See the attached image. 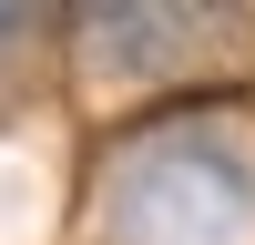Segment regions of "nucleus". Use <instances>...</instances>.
I'll use <instances>...</instances> for the list:
<instances>
[{"label":"nucleus","mask_w":255,"mask_h":245,"mask_svg":"<svg viewBox=\"0 0 255 245\" xmlns=\"http://www.w3.org/2000/svg\"><path fill=\"white\" fill-rule=\"evenodd\" d=\"M102 225L123 245H235L255 225V153L225 122H163L113 153Z\"/></svg>","instance_id":"f257e3e1"},{"label":"nucleus","mask_w":255,"mask_h":245,"mask_svg":"<svg viewBox=\"0 0 255 245\" xmlns=\"http://www.w3.org/2000/svg\"><path fill=\"white\" fill-rule=\"evenodd\" d=\"M245 0H82V51L113 82H153V72H194L235 41Z\"/></svg>","instance_id":"f03ea898"},{"label":"nucleus","mask_w":255,"mask_h":245,"mask_svg":"<svg viewBox=\"0 0 255 245\" xmlns=\"http://www.w3.org/2000/svg\"><path fill=\"white\" fill-rule=\"evenodd\" d=\"M41 31H51V0H0V82L41 51Z\"/></svg>","instance_id":"7ed1b4c3"}]
</instances>
